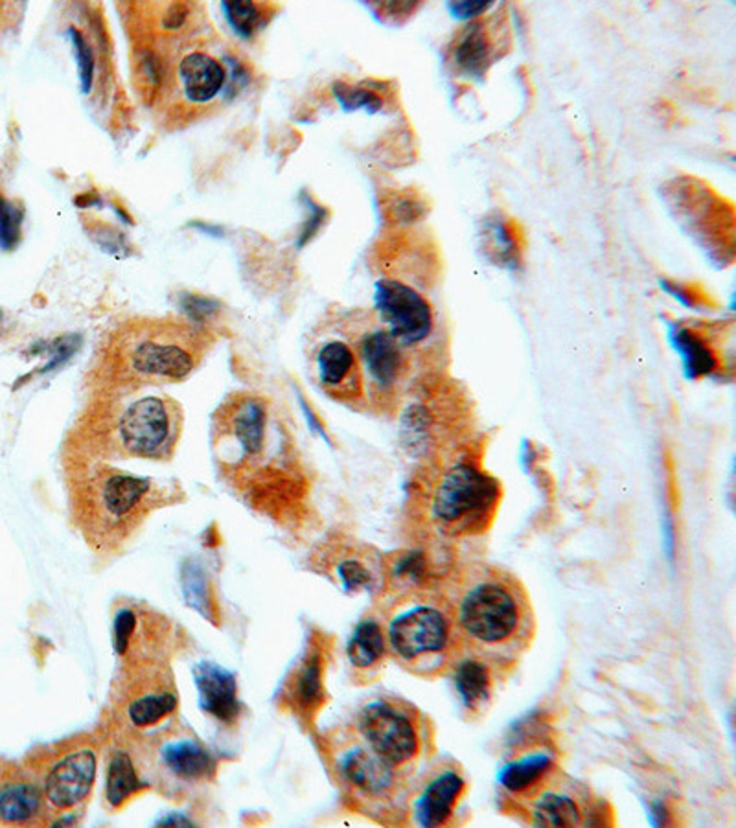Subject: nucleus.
Listing matches in <instances>:
<instances>
[{
  "label": "nucleus",
  "instance_id": "c85d7f7f",
  "mask_svg": "<svg viewBox=\"0 0 736 828\" xmlns=\"http://www.w3.org/2000/svg\"><path fill=\"white\" fill-rule=\"evenodd\" d=\"M23 208L0 196V251H12L21 241Z\"/></svg>",
  "mask_w": 736,
  "mask_h": 828
},
{
  "label": "nucleus",
  "instance_id": "4468645a",
  "mask_svg": "<svg viewBox=\"0 0 736 828\" xmlns=\"http://www.w3.org/2000/svg\"><path fill=\"white\" fill-rule=\"evenodd\" d=\"M396 767L383 761L369 745H355L339 759L344 781L366 797H387L396 784Z\"/></svg>",
  "mask_w": 736,
  "mask_h": 828
},
{
  "label": "nucleus",
  "instance_id": "9b49d317",
  "mask_svg": "<svg viewBox=\"0 0 736 828\" xmlns=\"http://www.w3.org/2000/svg\"><path fill=\"white\" fill-rule=\"evenodd\" d=\"M360 359L372 389L393 394L407 374L404 347L387 330H374L360 341Z\"/></svg>",
  "mask_w": 736,
  "mask_h": 828
},
{
  "label": "nucleus",
  "instance_id": "ea45409f",
  "mask_svg": "<svg viewBox=\"0 0 736 828\" xmlns=\"http://www.w3.org/2000/svg\"><path fill=\"white\" fill-rule=\"evenodd\" d=\"M161 825H177V827H188V825H191L186 817H166V819H163L161 821Z\"/></svg>",
  "mask_w": 736,
  "mask_h": 828
},
{
  "label": "nucleus",
  "instance_id": "c9c22d12",
  "mask_svg": "<svg viewBox=\"0 0 736 828\" xmlns=\"http://www.w3.org/2000/svg\"><path fill=\"white\" fill-rule=\"evenodd\" d=\"M394 577L405 580L409 586H415L424 578V558L418 553L405 556L394 567Z\"/></svg>",
  "mask_w": 736,
  "mask_h": 828
},
{
  "label": "nucleus",
  "instance_id": "cd10ccee",
  "mask_svg": "<svg viewBox=\"0 0 736 828\" xmlns=\"http://www.w3.org/2000/svg\"><path fill=\"white\" fill-rule=\"evenodd\" d=\"M295 698L303 709L314 707L321 698V661L317 655L309 657L295 682Z\"/></svg>",
  "mask_w": 736,
  "mask_h": 828
},
{
  "label": "nucleus",
  "instance_id": "6e6552de",
  "mask_svg": "<svg viewBox=\"0 0 736 828\" xmlns=\"http://www.w3.org/2000/svg\"><path fill=\"white\" fill-rule=\"evenodd\" d=\"M374 301L383 325L402 347H418L433 334V308L415 287L398 281H380Z\"/></svg>",
  "mask_w": 736,
  "mask_h": 828
},
{
  "label": "nucleus",
  "instance_id": "a878e982",
  "mask_svg": "<svg viewBox=\"0 0 736 828\" xmlns=\"http://www.w3.org/2000/svg\"><path fill=\"white\" fill-rule=\"evenodd\" d=\"M183 593L194 610L207 617L208 621L216 622L212 586L208 582L207 573L197 562H186L183 567Z\"/></svg>",
  "mask_w": 736,
  "mask_h": 828
},
{
  "label": "nucleus",
  "instance_id": "dca6fc26",
  "mask_svg": "<svg viewBox=\"0 0 736 828\" xmlns=\"http://www.w3.org/2000/svg\"><path fill=\"white\" fill-rule=\"evenodd\" d=\"M464 789V778L453 770L439 773L431 783L422 789L415 800L416 822L420 827H440L450 819L457 800Z\"/></svg>",
  "mask_w": 736,
  "mask_h": 828
},
{
  "label": "nucleus",
  "instance_id": "4be33fe9",
  "mask_svg": "<svg viewBox=\"0 0 736 828\" xmlns=\"http://www.w3.org/2000/svg\"><path fill=\"white\" fill-rule=\"evenodd\" d=\"M532 821L538 827H574L582 821V810L571 795L546 792L532 806Z\"/></svg>",
  "mask_w": 736,
  "mask_h": 828
},
{
  "label": "nucleus",
  "instance_id": "20e7f679",
  "mask_svg": "<svg viewBox=\"0 0 736 828\" xmlns=\"http://www.w3.org/2000/svg\"><path fill=\"white\" fill-rule=\"evenodd\" d=\"M114 352L128 380L179 381L196 369L201 358V337L190 326H133Z\"/></svg>",
  "mask_w": 736,
  "mask_h": 828
},
{
  "label": "nucleus",
  "instance_id": "f704fd0d",
  "mask_svg": "<svg viewBox=\"0 0 736 828\" xmlns=\"http://www.w3.org/2000/svg\"><path fill=\"white\" fill-rule=\"evenodd\" d=\"M180 309L190 317L194 323H207L218 312V303L212 298L199 297V295H185L180 298Z\"/></svg>",
  "mask_w": 736,
  "mask_h": 828
},
{
  "label": "nucleus",
  "instance_id": "58836bf2",
  "mask_svg": "<svg viewBox=\"0 0 736 828\" xmlns=\"http://www.w3.org/2000/svg\"><path fill=\"white\" fill-rule=\"evenodd\" d=\"M652 822L653 825H656V827H658V825H664V822H667V814H664L663 805L653 806Z\"/></svg>",
  "mask_w": 736,
  "mask_h": 828
},
{
  "label": "nucleus",
  "instance_id": "1a4fd4ad",
  "mask_svg": "<svg viewBox=\"0 0 736 828\" xmlns=\"http://www.w3.org/2000/svg\"><path fill=\"white\" fill-rule=\"evenodd\" d=\"M96 762L95 750L87 745L73 748L57 756L41 783L46 803L56 810H70L81 805L95 784Z\"/></svg>",
  "mask_w": 736,
  "mask_h": 828
},
{
  "label": "nucleus",
  "instance_id": "bb28decb",
  "mask_svg": "<svg viewBox=\"0 0 736 828\" xmlns=\"http://www.w3.org/2000/svg\"><path fill=\"white\" fill-rule=\"evenodd\" d=\"M142 788L141 778L136 777L135 767L125 753H114L109 762L108 800L113 806H122L131 795Z\"/></svg>",
  "mask_w": 736,
  "mask_h": 828
},
{
  "label": "nucleus",
  "instance_id": "72a5a7b5",
  "mask_svg": "<svg viewBox=\"0 0 736 828\" xmlns=\"http://www.w3.org/2000/svg\"><path fill=\"white\" fill-rule=\"evenodd\" d=\"M339 580L350 593L360 589H371L374 584L372 573L360 560H343L338 566Z\"/></svg>",
  "mask_w": 736,
  "mask_h": 828
},
{
  "label": "nucleus",
  "instance_id": "a211bd4d",
  "mask_svg": "<svg viewBox=\"0 0 736 828\" xmlns=\"http://www.w3.org/2000/svg\"><path fill=\"white\" fill-rule=\"evenodd\" d=\"M179 76L186 98L194 103L212 100L226 84L223 67L202 52H191L180 62Z\"/></svg>",
  "mask_w": 736,
  "mask_h": 828
},
{
  "label": "nucleus",
  "instance_id": "2eb2a0df",
  "mask_svg": "<svg viewBox=\"0 0 736 828\" xmlns=\"http://www.w3.org/2000/svg\"><path fill=\"white\" fill-rule=\"evenodd\" d=\"M194 674L202 711L221 722H234L240 715V704L237 696V679L231 672L215 663H199Z\"/></svg>",
  "mask_w": 736,
  "mask_h": 828
},
{
  "label": "nucleus",
  "instance_id": "f8f14e48",
  "mask_svg": "<svg viewBox=\"0 0 736 828\" xmlns=\"http://www.w3.org/2000/svg\"><path fill=\"white\" fill-rule=\"evenodd\" d=\"M45 792L30 773L0 767V825H35L45 816Z\"/></svg>",
  "mask_w": 736,
  "mask_h": 828
},
{
  "label": "nucleus",
  "instance_id": "ddd939ff",
  "mask_svg": "<svg viewBox=\"0 0 736 828\" xmlns=\"http://www.w3.org/2000/svg\"><path fill=\"white\" fill-rule=\"evenodd\" d=\"M317 370L325 391L339 402H358L363 396V370L354 350L343 341L322 345Z\"/></svg>",
  "mask_w": 736,
  "mask_h": 828
},
{
  "label": "nucleus",
  "instance_id": "f03ea898",
  "mask_svg": "<svg viewBox=\"0 0 736 828\" xmlns=\"http://www.w3.org/2000/svg\"><path fill=\"white\" fill-rule=\"evenodd\" d=\"M387 639L410 671L433 672L446 665L457 643L444 595L407 591L388 617Z\"/></svg>",
  "mask_w": 736,
  "mask_h": 828
},
{
  "label": "nucleus",
  "instance_id": "423d86ee",
  "mask_svg": "<svg viewBox=\"0 0 736 828\" xmlns=\"http://www.w3.org/2000/svg\"><path fill=\"white\" fill-rule=\"evenodd\" d=\"M180 433V411L169 397H135L113 414L114 448L139 459H166Z\"/></svg>",
  "mask_w": 736,
  "mask_h": 828
},
{
  "label": "nucleus",
  "instance_id": "393cba45",
  "mask_svg": "<svg viewBox=\"0 0 736 828\" xmlns=\"http://www.w3.org/2000/svg\"><path fill=\"white\" fill-rule=\"evenodd\" d=\"M175 706H177V700H175L174 693L163 688L158 693L136 696L135 700L128 706V717L136 728H150L172 715Z\"/></svg>",
  "mask_w": 736,
  "mask_h": 828
},
{
  "label": "nucleus",
  "instance_id": "7ed1b4c3",
  "mask_svg": "<svg viewBox=\"0 0 736 828\" xmlns=\"http://www.w3.org/2000/svg\"><path fill=\"white\" fill-rule=\"evenodd\" d=\"M155 484L124 471L103 470L79 490V520L98 545H114L153 509Z\"/></svg>",
  "mask_w": 736,
  "mask_h": 828
},
{
  "label": "nucleus",
  "instance_id": "412c9836",
  "mask_svg": "<svg viewBox=\"0 0 736 828\" xmlns=\"http://www.w3.org/2000/svg\"><path fill=\"white\" fill-rule=\"evenodd\" d=\"M490 685H492V679H490V668L486 661L470 657V660L462 661L457 666V693L461 696L462 706L470 711L479 709L484 701L488 700Z\"/></svg>",
  "mask_w": 736,
  "mask_h": 828
},
{
  "label": "nucleus",
  "instance_id": "473e14b6",
  "mask_svg": "<svg viewBox=\"0 0 736 828\" xmlns=\"http://www.w3.org/2000/svg\"><path fill=\"white\" fill-rule=\"evenodd\" d=\"M68 35H70L74 52H76V57H78L81 90H84V92H89L90 87H92V79H95V56H92L89 43H87V40H85L84 34H81L79 30L70 29L68 30Z\"/></svg>",
  "mask_w": 736,
  "mask_h": 828
},
{
  "label": "nucleus",
  "instance_id": "f3484780",
  "mask_svg": "<svg viewBox=\"0 0 736 828\" xmlns=\"http://www.w3.org/2000/svg\"><path fill=\"white\" fill-rule=\"evenodd\" d=\"M164 772L180 783H202L212 777L216 762L196 739H174L158 753Z\"/></svg>",
  "mask_w": 736,
  "mask_h": 828
},
{
  "label": "nucleus",
  "instance_id": "aec40b11",
  "mask_svg": "<svg viewBox=\"0 0 736 828\" xmlns=\"http://www.w3.org/2000/svg\"><path fill=\"white\" fill-rule=\"evenodd\" d=\"M552 766H554V761H552L551 753L536 751V753H529V755L506 764L501 770L499 783L508 792L525 794L530 788L540 786L541 781L547 777V773L551 772Z\"/></svg>",
  "mask_w": 736,
  "mask_h": 828
},
{
  "label": "nucleus",
  "instance_id": "2f4dec72",
  "mask_svg": "<svg viewBox=\"0 0 736 828\" xmlns=\"http://www.w3.org/2000/svg\"><path fill=\"white\" fill-rule=\"evenodd\" d=\"M486 241L494 254L499 257V262H514L517 254L516 238L512 236L508 225L501 218L486 221Z\"/></svg>",
  "mask_w": 736,
  "mask_h": 828
},
{
  "label": "nucleus",
  "instance_id": "b1692460",
  "mask_svg": "<svg viewBox=\"0 0 736 828\" xmlns=\"http://www.w3.org/2000/svg\"><path fill=\"white\" fill-rule=\"evenodd\" d=\"M674 345L685 361L686 372L692 378L711 374L716 369L713 350L697 331L686 330V328L675 330Z\"/></svg>",
  "mask_w": 736,
  "mask_h": 828
},
{
  "label": "nucleus",
  "instance_id": "39448f33",
  "mask_svg": "<svg viewBox=\"0 0 736 828\" xmlns=\"http://www.w3.org/2000/svg\"><path fill=\"white\" fill-rule=\"evenodd\" d=\"M499 501L494 479L470 462L442 471L431 493V515L448 536H472L488 526Z\"/></svg>",
  "mask_w": 736,
  "mask_h": 828
},
{
  "label": "nucleus",
  "instance_id": "0eeeda50",
  "mask_svg": "<svg viewBox=\"0 0 736 828\" xmlns=\"http://www.w3.org/2000/svg\"><path fill=\"white\" fill-rule=\"evenodd\" d=\"M360 733L365 744L391 766L415 761L420 753V729L407 709L391 701H374L361 711Z\"/></svg>",
  "mask_w": 736,
  "mask_h": 828
},
{
  "label": "nucleus",
  "instance_id": "5701e85b",
  "mask_svg": "<svg viewBox=\"0 0 736 828\" xmlns=\"http://www.w3.org/2000/svg\"><path fill=\"white\" fill-rule=\"evenodd\" d=\"M385 652V635L380 622L366 619L355 628L349 643V660L358 668H371L382 660Z\"/></svg>",
  "mask_w": 736,
  "mask_h": 828
},
{
  "label": "nucleus",
  "instance_id": "c756f323",
  "mask_svg": "<svg viewBox=\"0 0 736 828\" xmlns=\"http://www.w3.org/2000/svg\"><path fill=\"white\" fill-rule=\"evenodd\" d=\"M223 12L231 29L240 37H251L259 29L260 19H262V12L254 2H226Z\"/></svg>",
  "mask_w": 736,
  "mask_h": 828
},
{
  "label": "nucleus",
  "instance_id": "e433bc0d",
  "mask_svg": "<svg viewBox=\"0 0 736 828\" xmlns=\"http://www.w3.org/2000/svg\"><path fill=\"white\" fill-rule=\"evenodd\" d=\"M492 7V2H484V0H477V2H451L450 12L459 19H475L481 13L486 12Z\"/></svg>",
  "mask_w": 736,
  "mask_h": 828
},
{
  "label": "nucleus",
  "instance_id": "9d476101",
  "mask_svg": "<svg viewBox=\"0 0 736 828\" xmlns=\"http://www.w3.org/2000/svg\"><path fill=\"white\" fill-rule=\"evenodd\" d=\"M220 444L231 448L237 462L254 460L264 454L267 437V407L259 397H242L227 405L218 421Z\"/></svg>",
  "mask_w": 736,
  "mask_h": 828
},
{
  "label": "nucleus",
  "instance_id": "f257e3e1",
  "mask_svg": "<svg viewBox=\"0 0 736 828\" xmlns=\"http://www.w3.org/2000/svg\"><path fill=\"white\" fill-rule=\"evenodd\" d=\"M457 646L486 663H506L529 646L535 615L529 595L512 573L473 562L446 584Z\"/></svg>",
  "mask_w": 736,
  "mask_h": 828
},
{
  "label": "nucleus",
  "instance_id": "4c0bfd02",
  "mask_svg": "<svg viewBox=\"0 0 736 828\" xmlns=\"http://www.w3.org/2000/svg\"><path fill=\"white\" fill-rule=\"evenodd\" d=\"M322 221H325V210H322L321 207H311V218H309L308 225H306V230L303 232V238H300V246L303 243H306V241L311 240V236L319 230V227H321Z\"/></svg>",
  "mask_w": 736,
  "mask_h": 828
},
{
  "label": "nucleus",
  "instance_id": "6ab92c4d",
  "mask_svg": "<svg viewBox=\"0 0 736 828\" xmlns=\"http://www.w3.org/2000/svg\"><path fill=\"white\" fill-rule=\"evenodd\" d=\"M453 59L461 73L470 78H481L494 59V43L490 40L488 29L483 23H473L462 32L457 41Z\"/></svg>",
  "mask_w": 736,
  "mask_h": 828
},
{
  "label": "nucleus",
  "instance_id": "7c9ffc66",
  "mask_svg": "<svg viewBox=\"0 0 736 828\" xmlns=\"http://www.w3.org/2000/svg\"><path fill=\"white\" fill-rule=\"evenodd\" d=\"M333 95H336L339 103H341L347 111L365 109V111L369 112H377L383 107V100L376 95V92H372V90L369 89H361V87H352V85H333Z\"/></svg>",
  "mask_w": 736,
  "mask_h": 828
}]
</instances>
